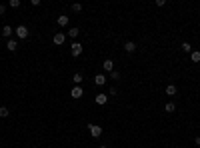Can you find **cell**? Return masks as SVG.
Returning <instances> with one entry per match:
<instances>
[{"label": "cell", "instance_id": "6da1fadb", "mask_svg": "<svg viewBox=\"0 0 200 148\" xmlns=\"http://www.w3.org/2000/svg\"><path fill=\"white\" fill-rule=\"evenodd\" d=\"M14 34H16V40H24V38H28V28L24 26V24H20L14 30Z\"/></svg>", "mask_w": 200, "mask_h": 148}, {"label": "cell", "instance_id": "7a4b0ae2", "mask_svg": "<svg viewBox=\"0 0 200 148\" xmlns=\"http://www.w3.org/2000/svg\"><path fill=\"white\" fill-rule=\"evenodd\" d=\"M88 130H90V136H94V138H100V134H102V128L98 124H88Z\"/></svg>", "mask_w": 200, "mask_h": 148}, {"label": "cell", "instance_id": "3957f363", "mask_svg": "<svg viewBox=\"0 0 200 148\" xmlns=\"http://www.w3.org/2000/svg\"><path fill=\"white\" fill-rule=\"evenodd\" d=\"M64 40H66V34H64V32H56V34L52 36V42H54V44H56V46L64 44Z\"/></svg>", "mask_w": 200, "mask_h": 148}, {"label": "cell", "instance_id": "277c9868", "mask_svg": "<svg viewBox=\"0 0 200 148\" xmlns=\"http://www.w3.org/2000/svg\"><path fill=\"white\" fill-rule=\"evenodd\" d=\"M70 52H72V56H80V54H82V44H80V42H74V44L70 46Z\"/></svg>", "mask_w": 200, "mask_h": 148}, {"label": "cell", "instance_id": "5b68a950", "mask_svg": "<svg viewBox=\"0 0 200 148\" xmlns=\"http://www.w3.org/2000/svg\"><path fill=\"white\" fill-rule=\"evenodd\" d=\"M94 102L98 104V106H104V104L108 102V94H102V92H100V94H96L94 96Z\"/></svg>", "mask_w": 200, "mask_h": 148}, {"label": "cell", "instance_id": "8992f818", "mask_svg": "<svg viewBox=\"0 0 200 148\" xmlns=\"http://www.w3.org/2000/svg\"><path fill=\"white\" fill-rule=\"evenodd\" d=\"M70 96L74 100H78V98H82V96H84V90L80 86H74V88H72V92H70Z\"/></svg>", "mask_w": 200, "mask_h": 148}, {"label": "cell", "instance_id": "52a82bcc", "mask_svg": "<svg viewBox=\"0 0 200 148\" xmlns=\"http://www.w3.org/2000/svg\"><path fill=\"white\" fill-rule=\"evenodd\" d=\"M106 82H108V78H106L104 74H96L94 76V84H96V86H104Z\"/></svg>", "mask_w": 200, "mask_h": 148}, {"label": "cell", "instance_id": "ba28073f", "mask_svg": "<svg viewBox=\"0 0 200 148\" xmlns=\"http://www.w3.org/2000/svg\"><path fill=\"white\" fill-rule=\"evenodd\" d=\"M102 68H104L106 72H112V70H114V60H110V58H106V60L102 62Z\"/></svg>", "mask_w": 200, "mask_h": 148}, {"label": "cell", "instance_id": "9c48e42d", "mask_svg": "<svg viewBox=\"0 0 200 148\" xmlns=\"http://www.w3.org/2000/svg\"><path fill=\"white\" fill-rule=\"evenodd\" d=\"M6 48L10 50V52H14V50L18 48V40H16V38H10V40L6 42Z\"/></svg>", "mask_w": 200, "mask_h": 148}, {"label": "cell", "instance_id": "30bf717a", "mask_svg": "<svg viewBox=\"0 0 200 148\" xmlns=\"http://www.w3.org/2000/svg\"><path fill=\"white\" fill-rule=\"evenodd\" d=\"M124 50H126V52H128V54H132V52H136V44H134V42H126V44H124Z\"/></svg>", "mask_w": 200, "mask_h": 148}, {"label": "cell", "instance_id": "8fae6325", "mask_svg": "<svg viewBox=\"0 0 200 148\" xmlns=\"http://www.w3.org/2000/svg\"><path fill=\"white\" fill-rule=\"evenodd\" d=\"M56 22H58V26H68V16L60 14V16L56 18Z\"/></svg>", "mask_w": 200, "mask_h": 148}, {"label": "cell", "instance_id": "7c38bea8", "mask_svg": "<svg viewBox=\"0 0 200 148\" xmlns=\"http://www.w3.org/2000/svg\"><path fill=\"white\" fill-rule=\"evenodd\" d=\"M176 92H178V88L174 86V84H168V86H166V96H174Z\"/></svg>", "mask_w": 200, "mask_h": 148}, {"label": "cell", "instance_id": "4fadbf2b", "mask_svg": "<svg viewBox=\"0 0 200 148\" xmlns=\"http://www.w3.org/2000/svg\"><path fill=\"white\" fill-rule=\"evenodd\" d=\"M12 32H14V30H12V28L8 26V24H4V28H2V36H4V38H10Z\"/></svg>", "mask_w": 200, "mask_h": 148}, {"label": "cell", "instance_id": "5bb4252c", "mask_svg": "<svg viewBox=\"0 0 200 148\" xmlns=\"http://www.w3.org/2000/svg\"><path fill=\"white\" fill-rule=\"evenodd\" d=\"M190 60L192 62H200V50H192V52H190Z\"/></svg>", "mask_w": 200, "mask_h": 148}, {"label": "cell", "instance_id": "9a60e30c", "mask_svg": "<svg viewBox=\"0 0 200 148\" xmlns=\"http://www.w3.org/2000/svg\"><path fill=\"white\" fill-rule=\"evenodd\" d=\"M72 80H74V84H76V86H80V82H82V74H80V72H76L74 76H72Z\"/></svg>", "mask_w": 200, "mask_h": 148}, {"label": "cell", "instance_id": "2e32d148", "mask_svg": "<svg viewBox=\"0 0 200 148\" xmlns=\"http://www.w3.org/2000/svg\"><path fill=\"white\" fill-rule=\"evenodd\" d=\"M180 48L184 50V52H188V54L192 52V46H190V42H182V44H180Z\"/></svg>", "mask_w": 200, "mask_h": 148}, {"label": "cell", "instance_id": "e0dca14e", "mask_svg": "<svg viewBox=\"0 0 200 148\" xmlns=\"http://www.w3.org/2000/svg\"><path fill=\"white\" fill-rule=\"evenodd\" d=\"M78 34H80L78 28H70V30H68V36L70 38H78Z\"/></svg>", "mask_w": 200, "mask_h": 148}, {"label": "cell", "instance_id": "ac0fdd59", "mask_svg": "<svg viewBox=\"0 0 200 148\" xmlns=\"http://www.w3.org/2000/svg\"><path fill=\"white\" fill-rule=\"evenodd\" d=\"M164 110H166V112H174V110H176V104H174V102H166Z\"/></svg>", "mask_w": 200, "mask_h": 148}, {"label": "cell", "instance_id": "d6986e66", "mask_svg": "<svg viewBox=\"0 0 200 148\" xmlns=\"http://www.w3.org/2000/svg\"><path fill=\"white\" fill-rule=\"evenodd\" d=\"M8 114H10V110H8L6 106H0V118H6Z\"/></svg>", "mask_w": 200, "mask_h": 148}, {"label": "cell", "instance_id": "ffe728a7", "mask_svg": "<svg viewBox=\"0 0 200 148\" xmlns=\"http://www.w3.org/2000/svg\"><path fill=\"white\" fill-rule=\"evenodd\" d=\"M110 78L112 80H120V72H118V70H112V72H110Z\"/></svg>", "mask_w": 200, "mask_h": 148}, {"label": "cell", "instance_id": "44dd1931", "mask_svg": "<svg viewBox=\"0 0 200 148\" xmlns=\"http://www.w3.org/2000/svg\"><path fill=\"white\" fill-rule=\"evenodd\" d=\"M72 12H82V4H72Z\"/></svg>", "mask_w": 200, "mask_h": 148}, {"label": "cell", "instance_id": "7402d4cb", "mask_svg": "<svg viewBox=\"0 0 200 148\" xmlns=\"http://www.w3.org/2000/svg\"><path fill=\"white\" fill-rule=\"evenodd\" d=\"M10 6L12 8H18L20 6V0H10Z\"/></svg>", "mask_w": 200, "mask_h": 148}, {"label": "cell", "instance_id": "603a6c76", "mask_svg": "<svg viewBox=\"0 0 200 148\" xmlns=\"http://www.w3.org/2000/svg\"><path fill=\"white\" fill-rule=\"evenodd\" d=\"M164 4H166V0H156V6H160V8H162Z\"/></svg>", "mask_w": 200, "mask_h": 148}, {"label": "cell", "instance_id": "cb8c5ba5", "mask_svg": "<svg viewBox=\"0 0 200 148\" xmlns=\"http://www.w3.org/2000/svg\"><path fill=\"white\" fill-rule=\"evenodd\" d=\"M4 12H6V4H0V16H2Z\"/></svg>", "mask_w": 200, "mask_h": 148}, {"label": "cell", "instance_id": "d4e9b609", "mask_svg": "<svg viewBox=\"0 0 200 148\" xmlns=\"http://www.w3.org/2000/svg\"><path fill=\"white\" fill-rule=\"evenodd\" d=\"M196 146H200V136H196Z\"/></svg>", "mask_w": 200, "mask_h": 148}, {"label": "cell", "instance_id": "484cf974", "mask_svg": "<svg viewBox=\"0 0 200 148\" xmlns=\"http://www.w3.org/2000/svg\"><path fill=\"white\" fill-rule=\"evenodd\" d=\"M100 148H108V146H100Z\"/></svg>", "mask_w": 200, "mask_h": 148}]
</instances>
